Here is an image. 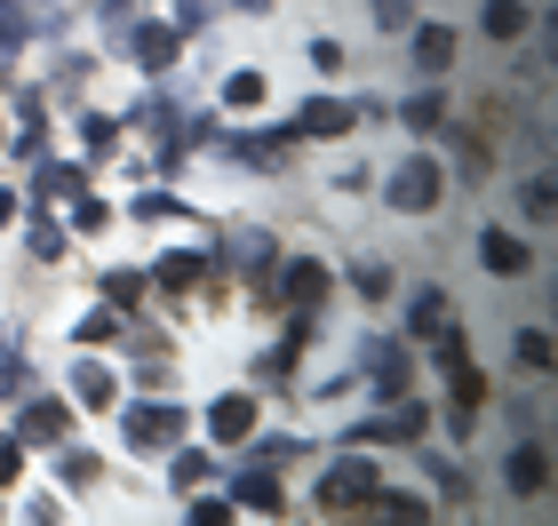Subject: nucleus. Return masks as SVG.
<instances>
[{
	"label": "nucleus",
	"mask_w": 558,
	"mask_h": 526,
	"mask_svg": "<svg viewBox=\"0 0 558 526\" xmlns=\"http://www.w3.org/2000/svg\"><path fill=\"white\" fill-rule=\"evenodd\" d=\"M24 431H33V439L48 447V439H64V431H72V415L57 407V399H40V407H24Z\"/></svg>",
	"instance_id": "8"
},
{
	"label": "nucleus",
	"mask_w": 558,
	"mask_h": 526,
	"mask_svg": "<svg viewBox=\"0 0 558 526\" xmlns=\"http://www.w3.org/2000/svg\"><path fill=\"white\" fill-rule=\"evenodd\" d=\"M81 399H88V407H105V399H112V375H105V367H81Z\"/></svg>",
	"instance_id": "18"
},
{
	"label": "nucleus",
	"mask_w": 558,
	"mask_h": 526,
	"mask_svg": "<svg viewBox=\"0 0 558 526\" xmlns=\"http://www.w3.org/2000/svg\"><path fill=\"white\" fill-rule=\"evenodd\" d=\"M375 391H384V399H399V391H408V351H399V343H384V351H375Z\"/></svg>",
	"instance_id": "7"
},
{
	"label": "nucleus",
	"mask_w": 558,
	"mask_h": 526,
	"mask_svg": "<svg viewBox=\"0 0 558 526\" xmlns=\"http://www.w3.org/2000/svg\"><path fill=\"white\" fill-rule=\"evenodd\" d=\"M415 64L423 72H447L454 64V33H447V24H423V33H415Z\"/></svg>",
	"instance_id": "6"
},
{
	"label": "nucleus",
	"mask_w": 558,
	"mask_h": 526,
	"mask_svg": "<svg viewBox=\"0 0 558 526\" xmlns=\"http://www.w3.org/2000/svg\"><path fill=\"white\" fill-rule=\"evenodd\" d=\"M487 33H495V40L526 33V9H519V0H487Z\"/></svg>",
	"instance_id": "11"
},
{
	"label": "nucleus",
	"mask_w": 558,
	"mask_h": 526,
	"mask_svg": "<svg viewBox=\"0 0 558 526\" xmlns=\"http://www.w3.org/2000/svg\"><path fill=\"white\" fill-rule=\"evenodd\" d=\"M391 208H408V216L439 208V168H430V160H408V168L391 175Z\"/></svg>",
	"instance_id": "1"
},
{
	"label": "nucleus",
	"mask_w": 558,
	"mask_h": 526,
	"mask_svg": "<svg viewBox=\"0 0 558 526\" xmlns=\"http://www.w3.org/2000/svg\"><path fill=\"white\" fill-rule=\"evenodd\" d=\"M223 96H232V105H256L264 81H256V72H232V88H223Z\"/></svg>",
	"instance_id": "19"
},
{
	"label": "nucleus",
	"mask_w": 558,
	"mask_h": 526,
	"mask_svg": "<svg viewBox=\"0 0 558 526\" xmlns=\"http://www.w3.org/2000/svg\"><path fill=\"white\" fill-rule=\"evenodd\" d=\"M240 9H271V0H240Z\"/></svg>",
	"instance_id": "22"
},
{
	"label": "nucleus",
	"mask_w": 558,
	"mask_h": 526,
	"mask_svg": "<svg viewBox=\"0 0 558 526\" xmlns=\"http://www.w3.org/2000/svg\"><path fill=\"white\" fill-rule=\"evenodd\" d=\"M351 129V105H336V96H319V105L295 112V136H343Z\"/></svg>",
	"instance_id": "3"
},
{
	"label": "nucleus",
	"mask_w": 558,
	"mask_h": 526,
	"mask_svg": "<svg viewBox=\"0 0 558 526\" xmlns=\"http://www.w3.org/2000/svg\"><path fill=\"white\" fill-rule=\"evenodd\" d=\"M288 295H295L303 311H319V295H327V271H319V264H288Z\"/></svg>",
	"instance_id": "9"
},
{
	"label": "nucleus",
	"mask_w": 558,
	"mask_h": 526,
	"mask_svg": "<svg viewBox=\"0 0 558 526\" xmlns=\"http://www.w3.org/2000/svg\"><path fill=\"white\" fill-rule=\"evenodd\" d=\"M175 57V33L168 24H151V33H136V64H168Z\"/></svg>",
	"instance_id": "13"
},
{
	"label": "nucleus",
	"mask_w": 558,
	"mask_h": 526,
	"mask_svg": "<svg viewBox=\"0 0 558 526\" xmlns=\"http://www.w3.org/2000/svg\"><path fill=\"white\" fill-rule=\"evenodd\" d=\"M208 423H216V439H240L247 423H256V407H247V399H216V415H208Z\"/></svg>",
	"instance_id": "10"
},
{
	"label": "nucleus",
	"mask_w": 558,
	"mask_h": 526,
	"mask_svg": "<svg viewBox=\"0 0 558 526\" xmlns=\"http://www.w3.org/2000/svg\"><path fill=\"white\" fill-rule=\"evenodd\" d=\"M511 479H519V487H543V447H519V455H511Z\"/></svg>",
	"instance_id": "14"
},
{
	"label": "nucleus",
	"mask_w": 558,
	"mask_h": 526,
	"mask_svg": "<svg viewBox=\"0 0 558 526\" xmlns=\"http://www.w3.org/2000/svg\"><path fill=\"white\" fill-rule=\"evenodd\" d=\"M375 24H391V33H399V24H408V0H375Z\"/></svg>",
	"instance_id": "20"
},
{
	"label": "nucleus",
	"mask_w": 558,
	"mask_h": 526,
	"mask_svg": "<svg viewBox=\"0 0 558 526\" xmlns=\"http://www.w3.org/2000/svg\"><path fill=\"white\" fill-rule=\"evenodd\" d=\"M240 503L247 511H279V487L271 479H240Z\"/></svg>",
	"instance_id": "16"
},
{
	"label": "nucleus",
	"mask_w": 558,
	"mask_h": 526,
	"mask_svg": "<svg viewBox=\"0 0 558 526\" xmlns=\"http://www.w3.org/2000/svg\"><path fill=\"white\" fill-rule=\"evenodd\" d=\"M0 479H16V447L9 439H0Z\"/></svg>",
	"instance_id": "21"
},
{
	"label": "nucleus",
	"mask_w": 558,
	"mask_h": 526,
	"mask_svg": "<svg viewBox=\"0 0 558 526\" xmlns=\"http://www.w3.org/2000/svg\"><path fill=\"white\" fill-rule=\"evenodd\" d=\"M439 328H447V295L423 288V295H415V335H439Z\"/></svg>",
	"instance_id": "12"
},
{
	"label": "nucleus",
	"mask_w": 558,
	"mask_h": 526,
	"mask_svg": "<svg viewBox=\"0 0 558 526\" xmlns=\"http://www.w3.org/2000/svg\"><path fill=\"white\" fill-rule=\"evenodd\" d=\"M367 494H375V470L367 463H343V470H327V479H319V503L327 511H360Z\"/></svg>",
	"instance_id": "2"
},
{
	"label": "nucleus",
	"mask_w": 558,
	"mask_h": 526,
	"mask_svg": "<svg viewBox=\"0 0 558 526\" xmlns=\"http://www.w3.org/2000/svg\"><path fill=\"white\" fill-rule=\"evenodd\" d=\"M129 431H136V447H168L175 431H184V415L175 407H144V415H129Z\"/></svg>",
	"instance_id": "4"
},
{
	"label": "nucleus",
	"mask_w": 558,
	"mask_h": 526,
	"mask_svg": "<svg viewBox=\"0 0 558 526\" xmlns=\"http://www.w3.org/2000/svg\"><path fill=\"white\" fill-rule=\"evenodd\" d=\"M439 120H447V112H439V96H415V105H408V129H415V136H430Z\"/></svg>",
	"instance_id": "15"
},
{
	"label": "nucleus",
	"mask_w": 558,
	"mask_h": 526,
	"mask_svg": "<svg viewBox=\"0 0 558 526\" xmlns=\"http://www.w3.org/2000/svg\"><path fill=\"white\" fill-rule=\"evenodd\" d=\"M81 184H88V175L72 168V160H64V168H40V192H81Z\"/></svg>",
	"instance_id": "17"
},
{
	"label": "nucleus",
	"mask_w": 558,
	"mask_h": 526,
	"mask_svg": "<svg viewBox=\"0 0 558 526\" xmlns=\"http://www.w3.org/2000/svg\"><path fill=\"white\" fill-rule=\"evenodd\" d=\"M478 264H487V271H502V280H511V271H526V247H519L511 232H487V240H478Z\"/></svg>",
	"instance_id": "5"
}]
</instances>
